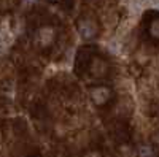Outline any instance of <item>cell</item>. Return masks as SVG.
<instances>
[{
    "instance_id": "cell-1",
    "label": "cell",
    "mask_w": 159,
    "mask_h": 157,
    "mask_svg": "<svg viewBox=\"0 0 159 157\" xmlns=\"http://www.w3.org/2000/svg\"><path fill=\"white\" fill-rule=\"evenodd\" d=\"M54 38H56V32L51 25H43L42 29L38 30L37 33V41H38V46L42 48H48L54 43Z\"/></svg>"
},
{
    "instance_id": "cell-2",
    "label": "cell",
    "mask_w": 159,
    "mask_h": 157,
    "mask_svg": "<svg viewBox=\"0 0 159 157\" xmlns=\"http://www.w3.org/2000/svg\"><path fill=\"white\" fill-rule=\"evenodd\" d=\"M110 89L105 87V86H96L94 89H91V98L96 105H103L110 100Z\"/></svg>"
},
{
    "instance_id": "cell-3",
    "label": "cell",
    "mask_w": 159,
    "mask_h": 157,
    "mask_svg": "<svg viewBox=\"0 0 159 157\" xmlns=\"http://www.w3.org/2000/svg\"><path fill=\"white\" fill-rule=\"evenodd\" d=\"M78 27H80V32H81V35H83V37H86V38H89V37H92V35L96 33V27H94V24H92V21H89V19L81 21Z\"/></svg>"
},
{
    "instance_id": "cell-4",
    "label": "cell",
    "mask_w": 159,
    "mask_h": 157,
    "mask_svg": "<svg viewBox=\"0 0 159 157\" xmlns=\"http://www.w3.org/2000/svg\"><path fill=\"white\" fill-rule=\"evenodd\" d=\"M150 35L154 38H159V21H153L150 25Z\"/></svg>"
},
{
    "instance_id": "cell-5",
    "label": "cell",
    "mask_w": 159,
    "mask_h": 157,
    "mask_svg": "<svg viewBox=\"0 0 159 157\" xmlns=\"http://www.w3.org/2000/svg\"><path fill=\"white\" fill-rule=\"evenodd\" d=\"M140 157H154V152L150 146H143L140 148Z\"/></svg>"
},
{
    "instance_id": "cell-6",
    "label": "cell",
    "mask_w": 159,
    "mask_h": 157,
    "mask_svg": "<svg viewBox=\"0 0 159 157\" xmlns=\"http://www.w3.org/2000/svg\"><path fill=\"white\" fill-rule=\"evenodd\" d=\"M56 2H57V0H56Z\"/></svg>"
}]
</instances>
